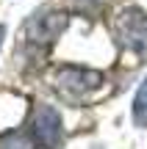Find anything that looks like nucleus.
I'll list each match as a JSON object with an SVG mask.
<instances>
[{
  "label": "nucleus",
  "instance_id": "1",
  "mask_svg": "<svg viewBox=\"0 0 147 149\" xmlns=\"http://www.w3.org/2000/svg\"><path fill=\"white\" fill-rule=\"evenodd\" d=\"M114 33L122 47L147 53V14L139 8H122L114 19Z\"/></svg>",
  "mask_w": 147,
  "mask_h": 149
},
{
  "label": "nucleus",
  "instance_id": "2",
  "mask_svg": "<svg viewBox=\"0 0 147 149\" xmlns=\"http://www.w3.org/2000/svg\"><path fill=\"white\" fill-rule=\"evenodd\" d=\"M64 28H67V14L64 11H44V14H36L28 22L25 36L33 44H53L64 33Z\"/></svg>",
  "mask_w": 147,
  "mask_h": 149
},
{
  "label": "nucleus",
  "instance_id": "3",
  "mask_svg": "<svg viewBox=\"0 0 147 149\" xmlns=\"http://www.w3.org/2000/svg\"><path fill=\"white\" fill-rule=\"evenodd\" d=\"M33 135H36V141L44 149H58L61 146L64 130H61V116H58L56 108L39 105L36 111H33Z\"/></svg>",
  "mask_w": 147,
  "mask_h": 149
},
{
  "label": "nucleus",
  "instance_id": "4",
  "mask_svg": "<svg viewBox=\"0 0 147 149\" xmlns=\"http://www.w3.org/2000/svg\"><path fill=\"white\" fill-rule=\"evenodd\" d=\"M103 83V74L94 69H83V66H64L56 74V86H58L64 94H86L89 88H97Z\"/></svg>",
  "mask_w": 147,
  "mask_h": 149
},
{
  "label": "nucleus",
  "instance_id": "5",
  "mask_svg": "<svg viewBox=\"0 0 147 149\" xmlns=\"http://www.w3.org/2000/svg\"><path fill=\"white\" fill-rule=\"evenodd\" d=\"M0 149H33V141L28 138L25 133L11 130V133L0 135Z\"/></svg>",
  "mask_w": 147,
  "mask_h": 149
},
{
  "label": "nucleus",
  "instance_id": "6",
  "mask_svg": "<svg viewBox=\"0 0 147 149\" xmlns=\"http://www.w3.org/2000/svg\"><path fill=\"white\" fill-rule=\"evenodd\" d=\"M133 119H136V124H147V77L139 86L136 100H133Z\"/></svg>",
  "mask_w": 147,
  "mask_h": 149
},
{
  "label": "nucleus",
  "instance_id": "7",
  "mask_svg": "<svg viewBox=\"0 0 147 149\" xmlns=\"http://www.w3.org/2000/svg\"><path fill=\"white\" fill-rule=\"evenodd\" d=\"M3 36H6V28L0 25V44H3Z\"/></svg>",
  "mask_w": 147,
  "mask_h": 149
}]
</instances>
